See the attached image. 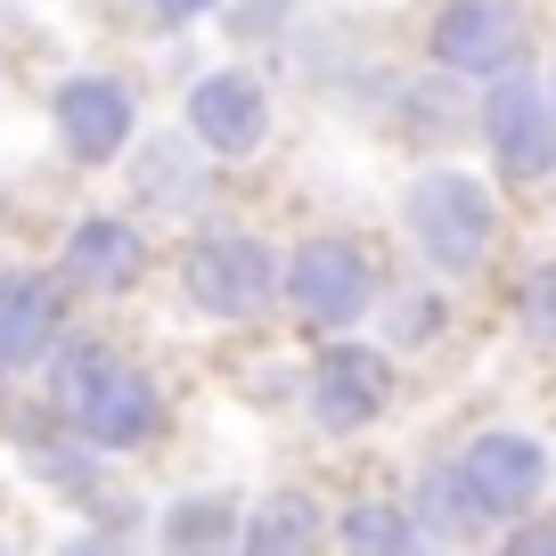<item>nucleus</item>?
Segmentation results:
<instances>
[{
	"label": "nucleus",
	"instance_id": "f257e3e1",
	"mask_svg": "<svg viewBox=\"0 0 556 556\" xmlns=\"http://www.w3.org/2000/svg\"><path fill=\"white\" fill-rule=\"evenodd\" d=\"M58 409L74 417V434H83L90 451H139V442L156 434L164 401L131 361H115V352H99V344H74L66 361H58Z\"/></svg>",
	"mask_w": 556,
	"mask_h": 556
},
{
	"label": "nucleus",
	"instance_id": "f03ea898",
	"mask_svg": "<svg viewBox=\"0 0 556 556\" xmlns=\"http://www.w3.org/2000/svg\"><path fill=\"white\" fill-rule=\"evenodd\" d=\"M401 222H409L417 254L434 262V270L467 278L491 262V245H500V205H491V189L475 173H458V164H434V173L409 180V205H401Z\"/></svg>",
	"mask_w": 556,
	"mask_h": 556
},
{
	"label": "nucleus",
	"instance_id": "7ed1b4c3",
	"mask_svg": "<svg viewBox=\"0 0 556 556\" xmlns=\"http://www.w3.org/2000/svg\"><path fill=\"white\" fill-rule=\"evenodd\" d=\"M180 287H189V303L205 319H254V312H270V295H278V254L262 238H245V229H229V238L189 245Z\"/></svg>",
	"mask_w": 556,
	"mask_h": 556
},
{
	"label": "nucleus",
	"instance_id": "20e7f679",
	"mask_svg": "<svg viewBox=\"0 0 556 556\" xmlns=\"http://www.w3.org/2000/svg\"><path fill=\"white\" fill-rule=\"evenodd\" d=\"M287 303L312 328H361L368 303H377V270L352 238H312L295 262H287Z\"/></svg>",
	"mask_w": 556,
	"mask_h": 556
},
{
	"label": "nucleus",
	"instance_id": "39448f33",
	"mask_svg": "<svg viewBox=\"0 0 556 556\" xmlns=\"http://www.w3.org/2000/svg\"><path fill=\"white\" fill-rule=\"evenodd\" d=\"M426 50H434L442 74H516L523 58V17L516 0H451L434 17V34H426Z\"/></svg>",
	"mask_w": 556,
	"mask_h": 556
},
{
	"label": "nucleus",
	"instance_id": "423d86ee",
	"mask_svg": "<svg viewBox=\"0 0 556 556\" xmlns=\"http://www.w3.org/2000/svg\"><path fill=\"white\" fill-rule=\"evenodd\" d=\"M491 156H500V173L516 180V189H540V180L556 173V106L540 83H523V74H500V90H491Z\"/></svg>",
	"mask_w": 556,
	"mask_h": 556
},
{
	"label": "nucleus",
	"instance_id": "0eeeda50",
	"mask_svg": "<svg viewBox=\"0 0 556 556\" xmlns=\"http://www.w3.org/2000/svg\"><path fill=\"white\" fill-rule=\"evenodd\" d=\"M189 131H197V148L238 164L270 139V99H262L254 74H205V83L189 90Z\"/></svg>",
	"mask_w": 556,
	"mask_h": 556
},
{
	"label": "nucleus",
	"instance_id": "6e6552de",
	"mask_svg": "<svg viewBox=\"0 0 556 556\" xmlns=\"http://www.w3.org/2000/svg\"><path fill=\"white\" fill-rule=\"evenodd\" d=\"M384 401H393V368H384V352L336 344L328 361H319V377H312V417L328 426V434H361V426H377Z\"/></svg>",
	"mask_w": 556,
	"mask_h": 556
},
{
	"label": "nucleus",
	"instance_id": "1a4fd4ad",
	"mask_svg": "<svg viewBox=\"0 0 556 556\" xmlns=\"http://www.w3.org/2000/svg\"><path fill=\"white\" fill-rule=\"evenodd\" d=\"M458 467H467L483 516H523V507L548 491V451H540L532 434H483V442H467Z\"/></svg>",
	"mask_w": 556,
	"mask_h": 556
},
{
	"label": "nucleus",
	"instance_id": "9d476101",
	"mask_svg": "<svg viewBox=\"0 0 556 556\" xmlns=\"http://www.w3.org/2000/svg\"><path fill=\"white\" fill-rule=\"evenodd\" d=\"M131 90L115 83V74H74L66 90H58V139H66V156L83 164H106L131 139Z\"/></svg>",
	"mask_w": 556,
	"mask_h": 556
},
{
	"label": "nucleus",
	"instance_id": "9b49d317",
	"mask_svg": "<svg viewBox=\"0 0 556 556\" xmlns=\"http://www.w3.org/2000/svg\"><path fill=\"white\" fill-rule=\"evenodd\" d=\"M66 328V303L41 270H0V368H34Z\"/></svg>",
	"mask_w": 556,
	"mask_h": 556
},
{
	"label": "nucleus",
	"instance_id": "f8f14e48",
	"mask_svg": "<svg viewBox=\"0 0 556 556\" xmlns=\"http://www.w3.org/2000/svg\"><path fill=\"white\" fill-rule=\"evenodd\" d=\"M66 270L83 278L90 295H123V287L148 270V245H139L131 222H106V213H90V222L66 229Z\"/></svg>",
	"mask_w": 556,
	"mask_h": 556
},
{
	"label": "nucleus",
	"instance_id": "ddd939ff",
	"mask_svg": "<svg viewBox=\"0 0 556 556\" xmlns=\"http://www.w3.org/2000/svg\"><path fill=\"white\" fill-rule=\"evenodd\" d=\"M409 516L426 523V540H467L475 523H483V500H475L467 467H434V475H426V483H417Z\"/></svg>",
	"mask_w": 556,
	"mask_h": 556
},
{
	"label": "nucleus",
	"instance_id": "4468645a",
	"mask_svg": "<svg viewBox=\"0 0 556 556\" xmlns=\"http://www.w3.org/2000/svg\"><path fill=\"white\" fill-rule=\"evenodd\" d=\"M131 197H139V205H156V213L197 205V164H189V148H180V139H156V148H139V164H131Z\"/></svg>",
	"mask_w": 556,
	"mask_h": 556
},
{
	"label": "nucleus",
	"instance_id": "2eb2a0df",
	"mask_svg": "<svg viewBox=\"0 0 556 556\" xmlns=\"http://www.w3.org/2000/svg\"><path fill=\"white\" fill-rule=\"evenodd\" d=\"M426 540V523L409 516V507H384V500H361L344 516V548H377V556H401Z\"/></svg>",
	"mask_w": 556,
	"mask_h": 556
},
{
	"label": "nucleus",
	"instance_id": "dca6fc26",
	"mask_svg": "<svg viewBox=\"0 0 556 556\" xmlns=\"http://www.w3.org/2000/svg\"><path fill=\"white\" fill-rule=\"evenodd\" d=\"M319 540V516H312V500H270L254 523H245V548H262V556H278V548H312Z\"/></svg>",
	"mask_w": 556,
	"mask_h": 556
},
{
	"label": "nucleus",
	"instance_id": "f3484780",
	"mask_svg": "<svg viewBox=\"0 0 556 556\" xmlns=\"http://www.w3.org/2000/svg\"><path fill=\"white\" fill-rule=\"evenodd\" d=\"M229 532H238L229 500H180L173 516H164V540H173V548H222Z\"/></svg>",
	"mask_w": 556,
	"mask_h": 556
},
{
	"label": "nucleus",
	"instance_id": "a211bd4d",
	"mask_svg": "<svg viewBox=\"0 0 556 556\" xmlns=\"http://www.w3.org/2000/svg\"><path fill=\"white\" fill-rule=\"evenodd\" d=\"M523 328H532L540 344L556 352V262H548V270L532 278V287H523Z\"/></svg>",
	"mask_w": 556,
	"mask_h": 556
},
{
	"label": "nucleus",
	"instance_id": "6ab92c4d",
	"mask_svg": "<svg viewBox=\"0 0 556 556\" xmlns=\"http://www.w3.org/2000/svg\"><path fill=\"white\" fill-rule=\"evenodd\" d=\"M434 328H442V303L434 295H401L393 303V336H401V344H426Z\"/></svg>",
	"mask_w": 556,
	"mask_h": 556
},
{
	"label": "nucleus",
	"instance_id": "aec40b11",
	"mask_svg": "<svg viewBox=\"0 0 556 556\" xmlns=\"http://www.w3.org/2000/svg\"><path fill=\"white\" fill-rule=\"evenodd\" d=\"M516 548H556V523H523V532H516Z\"/></svg>",
	"mask_w": 556,
	"mask_h": 556
}]
</instances>
